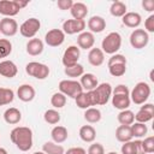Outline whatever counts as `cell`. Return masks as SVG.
<instances>
[{
  "instance_id": "4316f807",
  "label": "cell",
  "mask_w": 154,
  "mask_h": 154,
  "mask_svg": "<svg viewBox=\"0 0 154 154\" xmlns=\"http://www.w3.org/2000/svg\"><path fill=\"white\" fill-rule=\"evenodd\" d=\"M70 13L73 19L84 20V18L88 14V6L83 2H73L72 7L70 8Z\"/></svg>"
},
{
  "instance_id": "5b68a950",
  "label": "cell",
  "mask_w": 154,
  "mask_h": 154,
  "mask_svg": "<svg viewBox=\"0 0 154 154\" xmlns=\"http://www.w3.org/2000/svg\"><path fill=\"white\" fill-rule=\"evenodd\" d=\"M58 88L61 94H64L66 97H71V99H76V96L83 91L81 83L76 79H63L59 82Z\"/></svg>"
},
{
  "instance_id": "ffe728a7",
  "label": "cell",
  "mask_w": 154,
  "mask_h": 154,
  "mask_svg": "<svg viewBox=\"0 0 154 154\" xmlns=\"http://www.w3.org/2000/svg\"><path fill=\"white\" fill-rule=\"evenodd\" d=\"M88 29L93 34H99L102 32L106 29V20L101 16H93L88 19Z\"/></svg>"
},
{
  "instance_id": "f907efd6",
  "label": "cell",
  "mask_w": 154,
  "mask_h": 154,
  "mask_svg": "<svg viewBox=\"0 0 154 154\" xmlns=\"http://www.w3.org/2000/svg\"><path fill=\"white\" fill-rule=\"evenodd\" d=\"M32 154H45L43 152H35V153H32Z\"/></svg>"
},
{
  "instance_id": "f6af8a7d",
  "label": "cell",
  "mask_w": 154,
  "mask_h": 154,
  "mask_svg": "<svg viewBox=\"0 0 154 154\" xmlns=\"http://www.w3.org/2000/svg\"><path fill=\"white\" fill-rule=\"evenodd\" d=\"M146 32H154V14H150L144 20V29Z\"/></svg>"
},
{
  "instance_id": "e0dca14e",
  "label": "cell",
  "mask_w": 154,
  "mask_h": 154,
  "mask_svg": "<svg viewBox=\"0 0 154 154\" xmlns=\"http://www.w3.org/2000/svg\"><path fill=\"white\" fill-rule=\"evenodd\" d=\"M36 90L31 84H22L17 89V96L23 102H30L35 99Z\"/></svg>"
},
{
  "instance_id": "603a6c76",
  "label": "cell",
  "mask_w": 154,
  "mask_h": 154,
  "mask_svg": "<svg viewBox=\"0 0 154 154\" xmlns=\"http://www.w3.org/2000/svg\"><path fill=\"white\" fill-rule=\"evenodd\" d=\"M82 88H83V91H90V90H94L97 84H99V81H97V77L94 75V73H83L81 76V81H79Z\"/></svg>"
},
{
  "instance_id": "6da1fadb",
  "label": "cell",
  "mask_w": 154,
  "mask_h": 154,
  "mask_svg": "<svg viewBox=\"0 0 154 154\" xmlns=\"http://www.w3.org/2000/svg\"><path fill=\"white\" fill-rule=\"evenodd\" d=\"M10 138L20 152H28L32 147V131L28 126H16L11 130Z\"/></svg>"
},
{
  "instance_id": "f35d334b",
  "label": "cell",
  "mask_w": 154,
  "mask_h": 154,
  "mask_svg": "<svg viewBox=\"0 0 154 154\" xmlns=\"http://www.w3.org/2000/svg\"><path fill=\"white\" fill-rule=\"evenodd\" d=\"M51 105L57 109L59 108H63L65 105H66V96L64 94H61L60 91L58 93H54L51 97Z\"/></svg>"
},
{
  "instance_id": "d590c367",
  "label": "cell",
  "mask_w": 154,
  "mask_h": 154,
  "mask_svg": "<svg viewBox=\"0 0 154 154\" xmlns=\"http://www.w3.org/2000/svg\"><path fill=\"white\" fill-rule=\"evenodd\" d=\"M131 128V132H132V137H137V138H141V137H144L148 132V128L146 124L143 123H132L130 125Z\"/></svg>"
},
{
  "instance_id": "ee69618b",
  "label": "cell",
  "mask_w": 154,
  "mask_h": 154,
  "mask_svg": "<svg viewBox=\"0 0 154 154\" xmlns=\"http://www.w3.org/2000/svg\"><path fill=\"white\" fill-rule=\"evenodd\" d=\"M126 63H128V60H126V58H125L123 54L116 53V54L111 55V58L108 59L107 66H108V65H112V64H125V65H126Z\"/></svg>"
},
{
  "instance_id": "277c9868",
  "label": "cell",
  "mask_w": 154,
  "mask_h": 154,
  "mask_svg": "<svg viewBox=\"0 0 154 154\" xmlns=\"http://www.w3.org/2000/svg\"><path fill=\"white\" fill-rule=\"evenodd\" d=\"M150 85L147 82H138L130 91V100L135 105H143L150 96Z\"/></svg>"
},
{
  "instance_id": "9c48e42d",
  "label": "cell",
  "mask_w": 154,
  "mask_h": 154,
  "mask_svg": "<svg viewBox=\"0 0 154 154\" xmlns=\"http://www.w3.org/2000/svg\"><path fill=\"white\" fill-rule=\"evenodd\" d=\"M94 94H95V97H96V103L97 106H103L106 105L111 96H112V87L109 83L107 82H103V83H100L97 84V87L93 90Z\"/></svg>"
},
{
  "instance_id": "8992f818",
  "label": "cell",
  "mask_w": 154,
  "mask_h": 154,
  "mask_svg": "<svg viewBox=\"0 0 154 154\" xmlns=\"http://www.w3.org/2000/svg\"><path fill=\"white\" fill-rule=\"evenodd\" d=\"M25 72L36 79H46L49 76L51 71L46 64L38 61H30L25 65Z\"/></svg>"
},
{
  "instance_id": "ab89813d",
  "label": "cell",
  "mask_w": 154,
  "mask_h": 154,
  "mask_svg": "<svg viewBox=\"0 0 154 154\" xmlns=\"http://www.w3.org/2000/svg\"><path fill=\"white\" fill-rule=\"evenodd\" d=\"M108 72L113 77H122L126 72V65L125 64H112V65H108Z\"/></svg>"
},
{
  "instance_id": "d4e9b609",
  "label": "cell",
  "mask_w": 154,
  "mask_h": 154,
  "mask_svg": "<svg viewBox=\"0 0 154 154\" xmlns=\"http://www.w3.org/2000/svg\"><path fill=\"white\" fill-rule=\"evenodd\" d=\"M88 61L93 66H101L105 61V53L101 51V48L93 47L91 49H89Z\"/></svg>"
},
{
  "instance_id": "f546056e",
  "label": "cell",
  "mask_w": 154,
  "mask_h": 154,
  "mask_svg": "<svg viewBox=\"0 0 154 154\" xmlns=\"http://www.w3.org/2000/svg\"><path fill=\"white\" fill-rule=\"evenodd\" d=\"M116 138L122 143L131 141L132 140V132H131L130 125H119L116 129Z\"/></svg>"
},
{
  "instance_id": "bcb514c9",
  "label": "cell",
  "mask_w": 154,
  "mask_h": 154,
  "mask_svg": "<svg viewBox=\"0 0 154 154\" xmlns=\"http://www.w3.org/2000/svg\"><path fill=\"white\" fill-rule=\"evenodd\" d=\"M73 5V1L72 0H58L57 1V6L59 7V10L61 11H66V10H70Z\"/></svg>"
},
{
  "instance_id": "8d00e7d4",
  "label": "cell",
  "mask_w": 154,
  "mask_h": 154,
  "mask_svg": "<svg viewBox=\"0 0 154 154\" xmlns=\"http://www.w3.org/2000/svg\"><path fill=\"white\" fill-rule=\"evenodd\" d=\"M64 72H65V75H66L67 77H71V79H73V78L81 77V76L84 73V67H83V65H81V64H76V65L65 67V69H64Z\"/></svg>"
},
{
  "instance_id": "8fae6325",
  "label": "cell",
  "mask_w": 154,
  "mask_h": 154,
  "mask_svg": "<svg viewBox=\"0 0 154 154\" xmlns=\"http://www.w3.org/2000/svg\"><path fill=\"white\" fill-rule=\"evenodd\" d=\"M85 20H79V19H66L63 23V31L66 35H75V34H81L85 29Z\"/></svg>"
},
{
  "instance_id": "f1b7e54d",
  "label": "cell",
  "mask_w": 154,
  "mask_h": 154,
  "mask_svg": "<svg viewBox=\"0 0 154 154\" xmlns=\"http://www.w3.org/2000/svg\"><path fill=\"white\" fill-rule=\"evenodd\" d=\"M78 134H79L81 140L83 142H87V143H93L95 141V137H96V130L91 125H83V126H81Z\"/></svg>"
},
{
  "instance_id": "2e32d148",
  "label": "cell",
  "mask_w": 154,
  "mask_h": 154,
  "mask_svg": "<svg viewBox=\"0 0 154 154\" xmlns=\"http://www.w3.org/2000/svg\"><path fill=\"white\" fill-rule=\"evenodd\" d=\"M19 7L17 6L16 0H0V14L12 18L19 13Z\"/></svg>"
},
{
  "instance_id": "44dd1931",
  "label": "cell",
  "mask_w": 154,
  "mask_h": 154,
  "mask_svg": "<svg viewBox=\"0 0 154 154\" xmlns=\"http://www.w3.org/2000/svg\"><path fill=\"white\" fill-rule=\"evenodd\" d=\"M18 73V67L12 60L0 61V76L6 78H13Z\"/></svg>"
},
{
  "instance_id": "7bdbcfd3",
  "label": "cell",
  "mask_w": 154,
  "mask_h": 154,
  "mask_svg": "<svg viewBox=\"0 0 154 154\" xmlns=\"http://www.w3.org/2000/svg\"><path fill=\"white\" fill-rule=\"evenodd\" d=\"M87 154H105V148L101 143L99 142H94L89 146Z\"/></svg>"
},
{
  "instance_id": "4dcf8cb0",
  "label": "cell",
  "mask_w": 154,
  "mask_h": 154,
  "mask_svg": "<svg viewBox=\"0 0 154 154\" xmlns=\"http://www.w3.org/2000/svg\"><path fill=\"white\" fill-rule=\"evenodd\" d=\"M84 119L90 123V124H95V123H99L101 120V111L96 107H89L87 109H84Z\"/></svg>"
},
{
  "instance_id": "484cf974",
  "label": "cell",
  "mask_w": 154,
  "mask_h": 154,
  "mask_svg": "<svg viewBox=\"0 0 154 154\" xmlns=\"http://www.w3.org/2000/svg\"><path fill=\"white\" fill-rule=\"evenodd\" d=\"M51 137H52V140H53L54 143L60 144V143H63V142H65V141L67 140V137H69V131H67V129H66L65 126L55 125V126L52 129V131H51Z\"/></svg>"
},
{
  "instance_id": "e575fe53",
  "label": "cell",
  "mask_w": 154,
  "mask_h": 154,
  "mask_svg": "<svg viewBox=\"0 0 154 154\" xmlns=\"http://www.w3.org/2000/svg\"><path fill=\"white\" fill-rule=\"evenodd\" d=\"M14 100V91L10 88L0 87V106L10 105Z\"/></svg>"
},
{
  "instance_id": "9a60e30c",
  "label": "cell",
  "mask_w": 154,
  "mask_h": 154,
  "mask_svg": "<svg viewBox=\"0 0 154 154\" xmlns=\"http://www.w3.org/2000/svg\"><path fill=\"white\" fill-rule=\"evenodd\" d=\"M153 117H154V105L146 102L140 107L138 112L135 114V122L146 124V123L150 122L153 119Z\"/></svg>"
},
{
  "instance_id": "816d5d0a",
  "label": "cell",
  "mask_w": 154,
  "mask_h": 154,
  "mask_svg": "<svg viewBox=\"0 0 154 154\" xmlns=\"http://www.w3.org/2000/svg\"><path fill=\"white\" fill-rule=\"evenodd\" d=\"M107 154H118L117 152H109V153H107Z\"/></svg>"
},
{
  "instance_id": "30bf717a",
  "label": "cell",
  "mask_w": 154,
  "mask_h": 154,
  "mask_svg": "<svg viewBox=\"0 0 154 154\" xmlns=\"http://www.w3.org/2000/svg\"><path fill=\"white\" fill-rule=\"evenodd\" d=\"M79 57H81V49L78 48V46H73L72 45V46H69L64 51V54H63V58H61V63H63V65L65 67H69V66L78 64Z\"/></svg>"
},
{
  "instance_id": "7402d4cb",
  "label": "cell",
  "mask_w": 154,
  "mask_h": 154,
  "mask_svg": "<svg viewBox=\"0 0 154 154\" xmlns=\"http://www.w3.org/2000/svg\"><path fill=\"white\" fill-rule=\"evenodd\" d=\"M122 23L128 28H138L142 23V17L138 12H126L122 17Z\"/></svg>"
},
{
  "instance_id": "1f68e13d",
  "label": "cell",
  "mask_w": 154,
  "mask_h": 154,
  "mask_svg": "<svg viewBox=\"0 0 154 154\" xmlns=\"http://www.w3.org/2000/svg\"><path fill=\"white\" fill-rule=\"evenodd\" d=\"M128 12V7L123 1H113L109 6V13L113 17H123Z\"/></svg>"
},
{
  "instance_id": "d6986e66",
  "label": "cell",
  "mask_w": 154,
  "mask_h": 154,
  "mask_svg": "<svg viewBox=\"0 0 154 154\" xmlns=\"http://www.w3.org/2000/svg\"><path fill=\"white\" fill-rule=\"evenodd\" d=\"M120 152H122V154H146L143 150L141 140L129 141V142L123 143Z\"/></svg>"
},
{
  "instance_id": "ac0fdd59",
  "label": "cell",
  "mask_w": 154,
  "mask_h": 154,
  "mask_svg": "<svg viewBox=\"0 0 154 154\" xmlns=\"http://www.w3.org/2000/svg\"><path fill=\"white\" fill-rule=\"evenodd\" d=\"M77 45L79 49H91L95 45L94 34L90 31H82L77 36Z\"/></svg>"
},
{
  "instance_id": "60d3db41",
  "label": "cell",
  "mask_w": 154,
  "mask_h": 154,
  "mask_svg": "<svg viewBox=\"0 0 154 154\" xmlns=\"http://www.w3.org/2000/svg\"><path fill=\"white\" fill-rule=\"evenodd\" d=\"M12 53V43L7 38H0V59L7 58Z\"/></svg>"
},
{
  "instance_id": "836d02e7",
  "label": "cell",
  "mask_w": 154,
  "mask_h": 154,
  "mask_svg": "<svg viewBox=\"0 0 154 154\" xmlns=\"http://www.w3.org/2000/svg\"><path fill=\"white\" fill-rule=\"evenodd\" d=\"M42 152L45 154H64L65 149L63 146L54 143L53 141H48L46 143H43L42 146Z\"/></svg>"
},
{
  "instance_id": "3957f363",
  "label": "cell",
  "mask_w": 154,
  "mask_h": 154,
  "mask_svg": "<svg viewBox=\"0 0 154 154\" xmlns=\"http://www.w3.org/2000/svg\"><path fill=\"white\" fill-rule=\"evenodd\" d=\"M120 47H122V36L117 31H112L102 38L101 51L106 54L113 55L120 49Z\"/></svg>"
},
{
  "instance_id": "74e56055",
  "label": "cell",
  "mask_w": 154,
  "mask_h": 154,
  "mask_svg": "<svg viewBox=\"0 0 154 154\" xmlns=\"http://www.w3.org/2000/svg\"><path fill=\"white\" fill-rule=\"evenodd\" d=\"M43 119H45L46 123H48L51 125H55V124H58L60 122V113L55 108L47 109L43 113Z\"/></svg>"
},
{
  "instance_id": "5bb4252c",
  "label": "cell",
  "mask_w": 154,
  "mask_h": 154,
  "mask_svg": "<svg viewBox=\"0 0 154 154\" xmlns=\"http://www.w3.org/2000/svg\"><path fill=\"white\" fill-rule=\"evenodd\" d=\"M18 30L19 28H18V23L16 22V19L4 17L0 20V34L7 37H11V36H14L18 32Z\"/></svg>"
},
{
  "instance_id": "ba28073f",
  "label": "cell",
  "mask_w": 154,
  "mask_h": 154,
  "mask_svg": "<svg viewBox=\"0 0 154 154\" xmlns=\"http://www.w3.org/2000/svg\"><path fill=\"white\" fill-rule=\"evenodd\" d=\"M130 45L132 48L135 49H142L144 47H147V45L149 43V34L146 32L143 29H135L129 37Z\"/></svg>"
},
{
  "instance_id": "7dc6e473",
  "label": "cell",
  "mask_w": 154,
  "mask_h": 154,
  "mask_svg": "<svg viewBox=\"0 0 154 154\" xmlns=\"http://www.w3.org/2000/svg\"><path fill=\"white\" fill-rule=\"evenodd\" d=\"M142 7L147 12H154V0H142Z\"/></svg>"
},
{
  "instance_id": "52a82bcc",
  "label": "cell",
  "mask_w": 154,
  "mask_h": 154,
  "mask_svg": "<svg viewBox=\"0 0 154 154\" xmlns=\"http://www.w3.org/2000/svg\"><path fill=\"white\" fill-rule=\"evenodd\" d=\"M41 28V22L40 19L35 18V17H31L26 20H24L20 26H19V32L22 36L26 37V38H34L35 35L38 32Z\"/></svg>"
},
{
  "instance_id": "7a4b0ae2",
  "label": "cell",
  "mask_w": 154,
  "mask_h": 154,
  "mask_svg": "<svg viewBox=\"0 0 154 154\" xmlns=\"http://www.w3.org/2000/svg\"><path fill=\"white\" fill-rule=\"evenodd\" d=\"M112 106L119 111L128 109L130 107V90L125 84H118L112 89Z\"/></svg>"
},
{
  "instance_id": "c3c4849f",
  "label": "cell",
  "mask_w": 154,
  "mask_h": 154,
  "mask_svg": "<svg viewBox=\"0 0 154 154\" xmlns=\"http://www.w3.org/2000/svg\"><path fill=\"white\" fill-rule=\"evenodd\" d=\"M64 154H87V150L82 147H71Z\"/></svg>"
},
{
  "instance_id": "d6a6232c",
  "label": "cell",
  "mask_w": 154,
  "mask_h": 154,
  "mask_svg": "<svg viewBox=\"0 0 154 154\" xmlns=\"http://www.w3.org/2000/svg\"><path fill=\"white\" fill-rule=\"evenodd\" d=\"M117 119L120 125H131L132 123H135V113L132 111H130L129 108L123 109L118 113Z\"/></svg>"
},
{
  "instance_id": "cb8c5ba5",
  "label": "cell",
  "mask_w": 154,
  "mask_h": 154,
  "mask_svg": "<svg viewBox=\"0 0 154 154\" xmlns=\"http://www.w3.org/2000/svg\"><path fill=\"white\" fill-rule=\"evenodd\" d=\"M43 48H45L43 41L40 40V38H37V37L30 38L26 42V53L29 55H32V57L40 55L43 52Z\"/></svg>"
},
{
  "instance_id": "83f0119b",
  "label": "cell",
  "mask_w": 154,
  "mask_h": 154,
  "mask_svg": "<svg viewBox=\"0 0 154 154\" xmlns=\"http://www.w3.org/2000/svg\"><path fill=\"white\" fill-rule=\"evenodd\" d=\"M4 120L7 124L16 125L22 120V113L18 108L16 107H10L4 112Z\"/></svg>"
},
{
  "instance_id": "681fc988",
  "label": "cell",
  "mask_w": 154,
  "mask_h": 154,
  "mask_svg": "<svg viewBox=\"0 0 154 154\" xmlns=\"http://www.w3.org/2000/svg\"><path fill=\"white\" fill-rule=\"evenodd\" d=\"M0 154H8V153H7V150H6L5 148L0 147Z\"/></svg>"
},
{
  "instance_id": "7c38bea8",
  "label": "cell",
  "mask_w": 154,
  "mask_h": 154,
  "mask_svg": "<svg viewBox=\"0 0 154 154\" xmlns=\"http://www.w3.org/2000/svg\"><path fill=\"white\" fill-rule=\"evenodd\" d=\"M75 102H76L77 107H79L82 109H87L89 107L97 106L96 97H95V94H94L93 90H90V91H82L79 95L76 96Z\"/></svg>"
},
{
  "instance_id": "b9f144b4",
  "label": "cell",
  "mask_w": 154,
  "mask_h": 154,
  "mask_svg": "<svg viewBox=\"0 0 154 154\" xmlns=\"http://www.w3.org/2000/svg\"><path fill=\"white\" fill-rule=\"evenodd\" d=\"M142 147L146 154H153L154 153V136H148L142 140Z\"/></svg>"
},
{
  "instance_id": "4fadbf2b",
  "label": "cell",
  "mask_w": 154,
  "mask_h": 154,
  "mask_svg": "<svg viewBox=\"0 0 154 154\" xmlns=\"http://www.w3.org/2000/svg\"><path fill=\"white\" fill-rule=\"evenodd\" d=\"M65 41V34L61 29H51L45 35V42L49 47H59Z\"/></svg>"
}]
</instances>
